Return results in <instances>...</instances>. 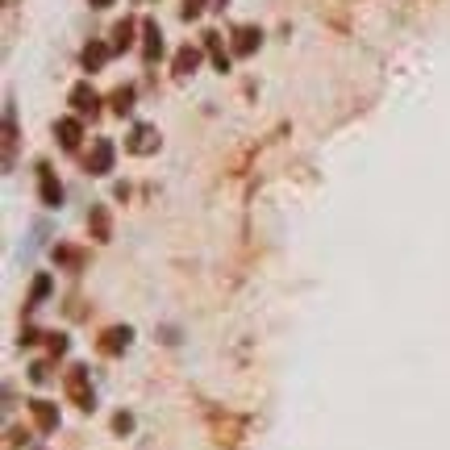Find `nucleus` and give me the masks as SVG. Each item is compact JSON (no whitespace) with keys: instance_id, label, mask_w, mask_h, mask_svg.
<instances>
[{"instance_id":"4be33fe9","label":"nucleus","mask_w":450,"mask_h":450,"mask_svg":"<svg viewBox=\"0 0 450 450\" xmlns=\"http://www.w3.org/2000/svg\"><path fill=\"white\" fill-rule=\"evenodd\" d=\"M92 5H96V9H105V5H113V0H92Z\"/></svg>"},{"instance_id":"6e6552de","label":"nucleus","mask_w":450,"mask_h":450,"mask_svg":"<svg viewBox=\"0 0 450 450\" xmlns=\"http://www.w3.org/2000/svg\"><path fill=\"white\" fill-rule=\"evenodd\" d=\"M71 105H75V109H79V113H88V117H92V113H96V109H100V96H96V92H92V88H88V84H79V88H75V92H71Z\"/></svg>"},{"instance_id":"f3484780","label":"nucleus","mask_w":450,"mask_h":450,"mask_svg":"<svg viewBox=\"0 0 450 450\" xmlns=\"http://www.w3.org/2000/svg\"><path fill=\"white\" fill-rule=\"evenodd\" d=\"M46 346H50V355L59 359L63 350H67V334H50V338H46Z\"/></svg>"},{"instance_id":"9d476101","label":"nucleus","mask_w":450,"mask_h":450,"mask_svg":"<svg viewBox=\"0 0 450 450\" xmlns=\"http://www.w3.org/2000/svg\"><path fill=\"white\" fill-rule=\"evenodd\" d=\"M105 59H109V46L105 42H88L84 46V67L88 71H100V67H105Z\"/></svg>"},{"instance_id":"0eeeda50","label":"nucleus","mask_w":450,"mask_h":450,"mask_svg":"<svg viewBox=\"0 0 450 450\" xmlns=\"http://www.w3.org/2000/svg\"><path fill=\"white\" fill-rule=\"evenodd\" d=\"M29 417L38 421V429H55L59 425V409L50 400H29Z\"/></svg>"},{"instance_id":"aec40b11","label":"nucleus","mask_w":450,"mask_h":450,"mask_svg":"<svg viewBox=\"0 0 450 450\" xmlns=\"http://www.w3.org/2000/svg\"><path fill=\"white\" fill-rule=\"evenodd\" d=\"M46 292H50V279H46V275H38V279H34V300H42Z\"/></svg>"},{"instance_id":"f257e3e1","label":"nucleus","mask_w":450,"mask_h":450,"mask_svg":"<svg viewBox=\"0 0 450 450\" xmlns=\"http://www.w3.org/2000/svg\"><path fill=\"white\" fill-rule=\"evenodd\" d=\"M67 388H71V400H75V405H79L84 413H92V409H96V396H92V384H88V371H84V367H71Z\"/></svg>"},{"instance_id":"1a4fd4ad","label":"nucleus","mask_w":450,"mask_h":450,"mask_svg":"<svg viewBox=\"0 0 450 450\" xmlns=\"http://www.w3.org/2000/svg\"><path fill=\"white\" fill-rule=\"evenodd\" d=\"M38 175H42V200H46V205H59V200H63V188H59V179L50 175V167H46V163L38 167Z\"/></svg>"},{"instance_id":"423d86ee","label":"nucleus","mask_w":450,"mask_h":450,"mask_svg":"<svg viewBox=\"0 0 450 450\" xmlns=\"http://www.w3.org/2000/svg\"><path fill=\"white\" fill-rule=\"evenodd\" d=\"M259 42H263V34H259L255 25H242V29H234V55H255V50H259Z\"/></svg>"},{"instance_id":"9b49d317","label":"nucleus","mask_w":450,"mask_h":450,"mask_svg":"<svg viewBox=\"0 0 450 450\" xmlns=\"http://www.w3.org/2000/svg\"><path fill=\"white\" fill-rule=\"evenodd\" d=\"M142 34H146V59H150V63L163 59V34H159V25H146Z\"/></svg>"},{"instance_id":"f03ea898","label":"nucleus","mask_w":450,"mask_h":450,"mask_svg":"<svg viewBox=\"0 0 450 450\" xmlns=\"http://www.w3.org/2000/svg\"><path fill=\"white\" fill-rule=\"evenodd\" d=\"M125 146H129V155H155L159 150V129L155 125H134Z\"/></svg>"},{"instance_id":"f8f14e48","label":"nucleus","mask_w":450,"mask_h":450,"mask_svg":"<svg viewBox=\"0 0 450 450\" xmlns=\"http://www.w3.org/2000/svg\"><path fill=\"white\" fill-rule=\"evenodd\" d=\"M196 63H200V50H196V46H184V50H179V59H175V75L196 71Z\"/></svg>"},{"instance_id":"7ed1b4c3","label":"nucleus","mask_w":450,"mask_h":450,"mask_svg":"<svg viewBox=\"0 0 450 450\" xmlns=\"http://www.w3.org/2000/svg\"><path fill=\"white\" fill-rule=\"evenodd\" d=\"M109 167H113V142L100 138V142L92 146V155H88V171H92V175H105Z\"/></svg>"},{"instance_id":"412c9836","label":"nucleus","mask_w":450,"mask_h":450,"mask_svg":"<svg viewBox=\"0 0 450 450\" xmlns=\"http://www.w3.org/2000/svg\"><path fill=\"white\" fill-rule=\"evenodd\" d=\"M29 379H38V384H42V379H46V363H34V367H29Z\"/></svg>"},{"instance_id":"ddd939ff","label":"nucleus","mask_w":450,"mask_h":450,"mask_svg":"<svg viewBox=\"0 0 450 450\" xmlns=\"http://www.w3.org/2000/svg\"><path fill=\"white\" fill-rule=\"evenodd\" d=\"M129 42H134V21H121L113 34V50H129Z\"/></svg>"},{"instance_id":"6ab92c4d","label":"nucleus","mask_w":450,"mask_h":450,"mask_svg":"<svg viewBox=\"0 0 450 450\" xmlns=\"http://www.w3.org/2000/svg\"><path fill=\"white\" fill-rule=\"evenodd\" d=\"M113 429H117V434H129V429H134V417H129V413H117V417H113Z\"/></svg>"},{"instance_id":"dca6fc26","label":"nucleus","mask_w":450,"mask_h":450,"mask_svg":"<svg viewBox=\"0 0 450 450\" xmlns=\"http://www.w3.org/2000/svg\"><path fill=\"white\" fill-rule=\"evenodd\" d=\"M92 229H96V238H105V234H109V217H105V209H92Z\"/></svg>"},{"instance_id":"2eb2a0df","label":"nucleus","mask_w":450,"mask_h":450,"mask_svg":"<svg viewBox=\"0 0 450 450\" xmlns=\"http://www.w3.org/2000/svg\"><path fill=\"white\" fill-rule=\"evenodd\" d=\"M129 105H134V88H121V92L113 96V109H117V113H129Z\"/></svg>"},{"instance_id":"4468645a","label":"nucleus","mask_w":450,"mask_h":450,"mask_svg":"<svg viewBox=\"0 0 450 450\" xmlns=\"http://www.w3.org/2000/svg\"><path fill=\"white\" fill-rule=\"evenodd\" d=\"M205 42H209V50H213V63H217V67H221V71H225V67H229V59H225V55H221V38H217V34H209V38H205Z\"/></svg>"},{"instance_id":"39448f33","label":"nucleus","mask_w":450,"mask_h":450,"mask_svg":"<svg viewBox=\"0 0 450 450\" xmlns=\"http://www.w3.org/2000/svg\"><path fill=\"white\" fill-rule=\"evenodd\" d=\"M129 338H134V329H129V325H117V329H109L105 338H100V355H121V350L129 346Z\"/></svg>"},{"instance_id":"a211bd4d","label":"nucleus","mask_w":450,"mask_h":450,"mask_svg":"<svg viewBox=\"0 0 450 450\" xmlns=\"http://www.w3.org/2000/svg\"><path fill=\"white\" fill-rule=\"evenodd\" d=\"M205 13V0H184V17L192 21V17H200Z\"/></svg>"},{"instance_id":"20e7f679","label":"nucleus","mask_w":450,"mask_h":450,"mask_svg":"<svg viewBox=\"0 0 450 450\" xmlns=\"http://www.w3.org/2000/svg\"><path fill=\"white\" fill-rule=\"evenodd\" d=\"M55 138H59L63 150H75L79 138H84V125H79L75 117H63V121H55Z\"/></svg>"}]
</instances>
